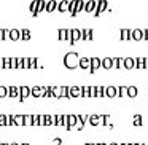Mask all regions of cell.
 Instances as JSON below:
<instances>
[{
  "label": "cell",
  "instance_id": "cell-1",
  "mask_svg": "<svg viewBox=\"0 0 148 145\" xmlns=\"http://www.w3.org/2000/svg\"><path fill=\"white\" fill-rule=\"evenodd\" d=\"M78 61H80V56L78 53H67L64 56V67L69 69V70H73V69L78 67Z\"/></svg>",
  "mask_w": 148,
  "mask_h": 145
},
{
  "label": "cell",
  "instance_id": "cell-2",
  "mask_svg": "<svg viewBox=\"0 0 148 145\" xmlns=\"http://www.w3.org/2000/svg\"><path fill=\"white\" fill-rule=\"evenodd\" d=\"M108 10V2L107 0H97V3H96V10H94V16L96 18H99L100 14L103 13V11H107Z\"/></svg>",
  "mask_w": 148,
  "mask_h": 145
},
{
  "label": "cell",
  "instance_id": "cell-3",
  "mask_svg": "<svg viewBox=\"0 0 148 145\" xmlns=\"http://www.w3.org/2000/svg\"><path fill=\"white\" fill-rule=\"evenodd\" d=\"M30 96L37 97V99H38V97H43L45 96V86H38V85H37V86H32L30 88Z\"/></svg>",
  "mask_w": 148,
  "mask_h": 145
},
{
  "label": "cell",
  "instance_id": "cell-4",
  "mask_svg": "<svg viewBox=\"0 0 148 145\" xmlns=\"http://www.w3.org/2000/svg\"><path fill=\"white\" fill-rule=\"evenodd\" d=\"M81 97V86H69V99Z\"/></svg>",
  "mask_w": 148,
  "mask_h": 145
},
{
  "label": "cell",
  "instance_id": "cell-5",
  "mask_svg": "<svg viewBox=\"0 0 148 145\" xmlns=\"http://www.w3.org/2000/svg\"><path fill=\"white\" fill-rule=\"evenodd\" d=\"M78 40H81V30L80 29H70V40H69L70 45L73 46Z\"/></svg>",
  "mask_w": 148,
  "mask_h": 145
},
{
  "label": "cell",
  "instance_id": "cell-6",
  "mask_svg": "<svg viewBox=\"0 0 148 145\" xmlns=\"http://www.w3.org/2000/svg\"><path fill=\"white\" fill-rule=\"evenodd\" d=\"M7 97H11V99H19V86H8L7 88Z\"/></svg>",
  "mask_w": 148,
  "mask_h": 145
},
{
  "label": "cell",
  "instance_id": "cell-7",
  "mask_svg": "<svg viewBox=\"0 0 148 145\" xmlns=\"http://www.w3.org/2000/svg\"><path fill=\"white\" fill-rule=\"evenodd\" d=\"M27 97H30V86H19V100H26Z\"/></svg>",
  "mask_w": 148,
  "mask_h": 145
},
{
  "label": "cell",
  "instance_id": "cell-8",
  "mask_svg": "<svg viewBox=\"0 0 148 145\" xmlns=\"http://www.w3.org/2000/svg\"><path fill=\"white\" fill-rule=\"evenodd\" d=\"M105 97H110V99L118 97V88L116 86H105Z\"/></svg>",
  "mask_w": 148,
  "mask_h": 145
},
{
  "label": "cell",
  "instance_id": "cell-9",
  "mask_svg": "<svg viewBox=\"0 0 148 145\" xmlns=\"http://www.w3.org/2000/svg\"><path fill=\"white\" fill-rule=\"evenodd\" d=\"M77 121H78V115H67V126H65V129H67V131L73 129L75 124H77Z\"/></svg>",
  "mask_w": 148,
  "mask_h": 145
},
{
  "label": "cell",
  "instance_id": "cell-10",
  "mask_svg": "<svg viewBox=\"0 0 148 145\" xmlns=\"http://www.w3.org/2000/svg\"><path fill=\"white\" fill-rule=\"evenodd\" d=\"M119 38L123 40V42H129V40H132V29H121L119 30Z\"/></svg>",
  "mask_w": 148,
  "mask_h": 145
},
{
  "label": "cell",
  "instance_id": "cell-11",
  "mask_svg": "<svg viewBox=\"0 0 148 145\" xmlns=\"http://www.w3.org/2000/svg\"><path fill=\"white\" fill-rule=\"evenodd\" d=\"M96 3H97V0H88V2H84L83 11H86V13H94V10H96Z\"/></svg>",
  "mask_w": 148,
  "mask_h": 145
},
{
  "label": "cell",
  "instance_id": "cell-12",
  "mask_svg": "<svg viewBox=\"0 0 148 145\" xmlns=\"http://www.w3.org/2000/svg\"><path fill=\"white\" fill-rule=\"evenodd\" d=\"M58 38L61 42H65V40H70V29H59L58 30Z\"/></svg>",
  "mask_w": 148,
  "mask_h": 145
},
{
  "label": "cell",
  "instance_id": "cell-13",
  "mask_svg": "<svg viewBox=\"0 0 148 145\" xmlns=\"http://www.w3.org/2000/svg\"><path fill=\"white\" fill-rule=\"evenodd\" d=\"M58 10V0H48L45 5V11H48V13H53V11Z\"/></svg>",
  "mask_w": 148,
  "mask_h": 145
},
{
  "label": "cell",
  "instance_id": "cell-14",
  "mask_svg": "<svg viewBox=\"0 0 148 145\" xmlns=\"http://www.w3.org/2000/svg\"><path fill=\"white\" fill-rule=\"evenodd\" d=\"M89 65H91V58H80V61H78V67L80 69L89 70Z\"/></svg>",
  "mask_w": 148,
  "mask_h": 145
},
{
  "label": "cell",
  "instance_id": "cell-15",
  "mask_svg": "<svg viewBox=\"0 0 148 145\" xmlns=\"http://www.w3.org/2000/svg\"><path fill=\"white\" fill-rule=\"evenodd\" d=\"M69 2L70 0H61V2H58V10L59 13H67L69 11Z\"/></svg>",
  "mask_w": 148,
  "mask_h": 145
},
{
  "label": "cell",
  "instance_id": "cell-16",
  "mask_svg": "<svg viewBox=\"0 0 148 145\" xmlns=\"http://www.w3.org/2000/svg\"><path fill=\"white\" fill-rule=\"evenodd\" d=\"M100 69V58H91V65H89V72L94 74V72Z\"/></svg>",
  "mask_w": 148,
  "mask_h": 145
},
{
  "label": "cell",
  "instance_id": "cell-17",
  "mask_svg": "<svg viewBox=\"0 0 148 145\" xmlns=\"http://www.w3.org/2000/svg\"><path fill=\"white\" fill-rule=\"evenodd\" d=\"M123 69L132 70L134 69V58H123Z\"/></svg>",
  "mask_w": 148,
  "mask_h": 145
},
{
  "label": "cell",
  "instance_id": "cell-18",
  "mask_svg": "<svg viewBox=\"0 0 148 145\" xmlns=\"http://www.w3.org/2000/svg\"><path fill=\"white\" fill-rule=\"evenodd\" d=\"M100 67L105 69V70H110V69H113L112 58H103V59H100Z\"/></svg>",
  "mask_w": 148,
  "mask_h": 145
},
{
  "label": "cell",
  "instance_id": "cell-19",
  "mask_svg": "<svg viewBox=\"0 0 148 145\" xmlns=\"http://www.w3.org/2000/svg\"><path fill=\"white\" fill-rule=\"evenodd\" d=\"M7 38H8V40H13V42H18V40H19V30H18V29H11V30H8Z\"/></svg>",
  "mask_w": 148,
  "mask_h": 145
},
{
  "label": "cell",
  "instance_id": "cell-20",
  "mask_svg": "<svg viewBox=\"0 0 148 145\" xmlns=\"http://www.w3.org/2000/svg\"><path fill=\"white\" fill-rule=\"evenodd\" d=\"M54 126H67V115H56V123Z\"/></svg>",
  "mask_w": 148,
  "mask_h": 145
},
{
  "label": "cell",
  "instance_id": "cell-21",
  "mask_svg": "<svg viewBox=\"0 0 148 145\" xmlns=\"http://www.w3.org/2000/svg\"><path fill=\"white\" fill-rule=\"evenodd\" d=\"M132 40H135V42L143 40V30L142 29H132Z\"/></svg>",
  "mask_w": 148,
  "mask_h": 145
},
{
  "label": "cell",
  "instance_id": "cell-22",
  "mask_svg": "<svg viewBox=\"0 0 148 145\" xmlns=\"http://www.w3.org/2000/svg\"><path fill=\"white\" fill-rule=\"evenodd\" d=\"M81 40H83V42L92 40V29H83L81 30Z\"/></svg>",
  "mask_w": 148,
  "mask_h": 145
},
{
  "label": "cell",
  "instance_id": "cell-23",
  "mask_svg": "<svg viewBox=\"0 0 148 145\" xmlns=\"http://www.w3.org/2000/svg\"><path fill=\"white\" fill-rule=\"evenodd\" d=\"M134 69L143 70L145 69V58H134Z\"/></svg>",
  "mask_w": 148,
  "mask_h": 145
},
{
  "label": "cell",
  "instance_id": "cell-24",
  "mask_svg": "<svg viewBox=\"0 0 148 145\" xmlns=\"http://www.w3.org/2000/svg\"><path fill=\"white\" fill-rule=\"evenodd\" d=\"M88 121H89L91 126H99L100 123H102V118H100V115H91L89 118H88Z\"/></svg>",
  "mask_w": 148,
  "mask_h": 145
},
{
  "label": "cell",
  "instance_id": "cell-25",
  "mask_svg": "<svg viewBox=\"0 0 148 145\" xmlns=\"http://www.w3.org/2000/svg\"><path fill=\"white\" fill-rule=\"evenodd\" d=\"M19 40H23V42H29L30 40V30L29 29L19 30Z\"/></svg>",
  "mask_w": 148,
  "mask_h": 145
},
{
  "label": "cell",
  "instance_id": "cell-26",
  "mask_svg": "<svg viewBox=\"0 0 148 145\" xmlns=\"http://www.w3.org/2000/svg\"><path fill=\"white\" fill-rule=\"evenodd\" d=\"M138 94V88L137 86H127V97H131V99H134V97H137Z\"/></svg>",
  "mask_w": 148,
  "mask_h": 145
},
{
  "label": "cell",
  "instance_id": "cell-27",
  "mask_svg": "<svg viewBox=\"0 0 148 145\" xmlns=\"http://www.w3.org/2000/svg\"><path fill=\"white\" fill-rule=\"evenodd\" d=\"M56 115H45V126H54Z\"/></svg>",
  "mask_w": 148,
  "mask_h": 145
},
{
  "label": "cell",
  "instance_id": "cell-28",
  "mask_svg": "<svg viewBox=\"0 0 148 145\" xmlns=\"http://www.w3.org/2000/svg\"><path fill=\"white\" fill-rule=\"evenodd\" d=\"M45 5H46V0H38V5H37V10H35V13H34V16H37V14L42 13V11H45Z\"/></svg>",
  "mask_w": 148,
  "mask_h": 145
},
{
  "label": "cell",
  "instance_id": "cell-29",
  "mask_svg": "<svg viewBox=\"0 0 148 145\" xmlns=\"http://www.w3.org/2000/svg\"><path fill=\"white\" fill-rule=\"evenodd\" d=\"M113 69H123V58H112Z\"/></svg>",
  "mask_w": 148,
  "mask_h": 145
},
{
  "label": "cell",
  "instance_id": "cell-30",
  "mask_svg": "<svg viewBox=\"0 0 148 145\" xmlns=\"http://www.w3.org/2000/svg\"><path fill=\"white\" fill-rule=\"evenodd\" d=\"M51 91H53V97H56V99H61V97H62L61 86H51Z\"/></svg>",
  "mask_w": 148,
  "mask_h": 145
},
{
  "label": "cell",
  "instance_id": "cell-31",
  "mask_svg": "<svg viewBox=\"0 0 148 145\" xmlns=\"http://www.w3.org/2000/svg\"><path fill=\"white\" fill-rule=\"evenodd\" d=\"M84 8V0H77V7H75V16H77L80 11H83Z\"/></svg>",
  "mask_w": 148,
  "mask_h": 145
},
{
  "label": "cell",
  "instance_id": "cell-32",
  "mask_svg": "<svg viewBox=\"0 0 148 145\" xmlns=\"http://www.w3.org/2000/svg\"><path fill=\"white\" fill-rule=\"evenodd\" d=\"M96 97H105V86H96Z\"/></svg>",
  "mask_w": 148,
  "mask_h": 145
},
{
  "label": "cell",
  "instance_id": "cell-33",
  "mask_svg": "<svg viewBox=\"0 0 148 145\" xmlns=\"http://www.w3.org/2000/svg\"><path fill=\"white\" fill-rule=\"evenodd\" d=\"M14 126H24V115H14Z\"/></svg>",
  "mask_w": 148,
  "mask_h": 145
},
{
  "label": "cell",
  "instance_id": "cell-34",
  "mask_svg": "<svg viewBox=\"0 0 148 145\" xmlns=\"http://www.w3.org/2000/svg\"><path fill=\"white\" fill-rule=\"evenodd\" d=\"M118 97H127V86L118 88Z\"/></svg>",
  "mask_w": 148,
  "mask_h": 145
},
{
  "label": "cell",
  "instance_id": "cell-35",
  "mask_svg": "<svg viewBox=\"0 0 148 145\" xmlns=\"http://www.w3.org/2000/svg\"><path fill=\"white\" fill-rule=\"evenodd\" d=\"M143 124V118H142V115H135L134 116V126H142Z\"/></svg>",
  "mask_w": 148,
  "mask_h": 145
},
{
  "label": "cell",
  "instance_id": "cell-36",
  "mask_svg": "<svg viewBox=\"0 0 148 145\" xmlns=\"http://www.w3.org/2000/svg\"><path fill=\"white\" fill-rule=\"evenodd\" d=\"M10 69L16 70L18 69V58H10Z\"/></svg>",
  "mask_w": 148,
  "mask_h": 145
},
{
  "label": "cell",
  "instance_id": "cell-37",
  "mask_svg": "<svg viewBox=\"0 0 148 145\" xmlns=\"http://www.w3.org/2000/svg\"><path fill=\"white\" fill-rule=\"evenodd\" d=\"M81 97H89V86H81Z\"/></svg>",
  "mask_w": 148,
  "mask_h": 145
},
{
  "label": "cell",
  "instance_id": "cell-38",
  "mask_svg": "<svg viewBox=\"0 0 148 145\" xmlns=\"http://www.w3.org/2000/svg\"><path fill=\"white\" fill-rule=\"evenodd\" d=\"M24 126H32V115H24Z\"/></svg>",
  "mask_w": 148,
  "mask_h": 145
},
{
  "label": "cell",
  "instance_id": "cell-39",
  "mask_svg": "<svg viewBox=\"0 0 148 145\" xmlns=\"http://www.w3.org/2000/svg\"><path fill=\"white\" fill-rule=\"evenodd\" d=\"M29 69H38V59H37V58H30V67Z\"/></svg>",
  "mask_w": 148,
  "mask_h": 145
},
{
  "label": "cell",
  "instance_id": "cell-40",
  "mask_svg": "<svg viewBox=\"0 0 148 145\" xmlns=\"http://www.w3.org/2000/svg\"><path fill=\"white\" fill-rule=\"evenodd\" d=\"M37 5H38V0H34L32 3H30V7H29V10H30V13H32V16H34V13H35V10H37Z\"/></svg>",
  "mask_w": 148,
  "mask_h": 145
},
{
  "label": "cell",
  "instance_id": "cell-41",
  "mask_svg": "<svg viewBox=\"0 0 148 145\" xmlns=\"http://www.w3.org/2000/svg\"><path fill=\"white\" fill-rule=\"evenodd\" d=\"M7 126H14V115H7Z\"/></svg>",
  "mask_w": 148,
  "mask_h": 145
},
{
  "label": "cell",
  "instance_id": "cell-42",
  "mask_svg": "<svg viewBox=\"0 0 148 145\" xmlns=\"http://www.w3.org/2000/svg\"><path fill=\"white\" fill-rule=\"evenodd\" d=\"M3 97H7V86L0 85V99H3Z\"/></svg>",
  "mask_w": 148,
  "mask_h": 145
},
{
  "label": "cell",
  "instance_id": "cell-43",
  "mask_svg": "<svg viewBox=\"0 0 148 145\" xmlns=\"http://www.w3.org/2000/svg\"><path fill=\"white\" fill-rule=\"evenodd\" d=\"M30 67V58H23V69Z\"/></svg>",
  "mask_w": 148,
  "mask_h": 145
},
{
  "label": "cell",
  "instance_id": "cell-44",
  "mask_svg": "<svg viewBox=\"0 0 148 145\" xmlns=\"http://www.w3.org/2000/svg\"><path fill=\"white\" fill-rule=\"evenodd\" d=\"M61 94H62V97L69 99V86H61Z\"/></svg>",
  "mask_w": 148,
  "mask_h": 145
},
{
  "label": "cell",
  "instance_id": "cell-45",
  "mask_svg": "<svg viewBox=\"0 0 148 145\" xmlns=\"http://www.w3.org/2000/svg\"><path fill=\"white\" fill-rule=\"evenodd\" d=\"M83 128H84V123L78 120V121H77V124H75V129H77V131H81Z\"/></svg>",
  "mask_w": 148,
  "mask_h": 145
},
{
  "label": "cell",
  "instance_id": "cell-46",
  "mask_svg": "<svg viewBox=\"0 0 148 145\" xmlns=\"http://www.w3.org/2000/svg\"><path fill=\"white\" fill-rule=\"evenodd\" d=\"M0 126H7V115H0Z\"/></svg>",
  "mask_w": 148,
  "mask_h": 145
},
{
  "label": "cell",
  "instance_id": "cell-47",
  "mask_svg": "<svg viewBox=\"0 0 148 145\" xmlns=\"http://www.w3.org/2000/svg\"><path fill=\"white\" fill-rule=\"evenodd\" d=\"M3 69H10V58H3Z\"/></svg>",
  "mask_w": 148,
  "mask_h": 145
},
{
  "label": "cell",
  "instance_id": "cell-48",
  "mask_svg": "<svg viewBox=\"0 0 148 145\" xmlns=\"http://www.w3.org/2000/svg\"><path fill=\"white\" fill-rule=\"evenodd\" d=\"M89 97H96V86H89Z\"/></svg>",
  "mask_w": 148,
  "mask_h": 145
},
{
  "label": "cell",
  "instance_id": "cell-49",
  "mask_svg": "<svg viewBox=\"0 0 148 145\" xmlns=\"http://www.w3.org/2000/svg\"><path fill=\"white\" fill-rule=\"evenodd\" d=\"M88 118H89L88 115H78V120H80V121H83V123H86Z\"/></svg>",
  "mask_w": 148,
  "mask_h": 145
},
{
  "label": "cell",
  "instance_id": "cell-50",
  "mask_svg": "<svg viewBox=\"0 0 148 145\" xmlns=\"http://www.w3.org/2000/svg\"><path fill=\"white\" fill-rule=\"evenodd\" d=\"M53 144L54 145H62L64 142H62V139H53Z\"/></svg>",
  "mask_w": 148,
  "mask_h": 145
},
{
  "label": "cell",
  "instance_id": "cell-51",
  "mask_svg": "<svg viewBox=\"0 0 148 145\" xmlns=\"http://www.w3.org/2000/svg\"><path fill=\"white\" fill-rule=\"evenodd\" d=\"M18 69H23V58H18Z\"/></svg>",
  "mask_w": 148,
  "mask_h": 145
},
{
  "label": "cell",
  "instance_id": "cell-52",
  "mask_svg": "<svg viewBox=\"0 0 148 145\" xmlns=\"http://www.w3.org/2000/svg\"><path fill=\"white\" fill-rule=\"evenodd\" d=\"M143 40H147V42H148V29L143 30Z\"/></svg>",
  "mask_w": 148,
  "mask_h": 145
},
{
  "label": "cell",
  "instance_id": "cell-53",
  "mask_svg": "<svg viewBox=\"0 0 148 145\" xmlns=\"http://www.w3.org/2000/svg\"><path fill=\"white\" fill-rule=\"evenodd\" d=\"M0 69H3V58H0Z\"/></svg>",
  "mask_w": 148,
  "mask_h": 145
},
{
  "label": "cell",
  "instance_id": "cell-54",
  "mask_svg": "<svg viewBox=\"0 0 148 145\" xmlns=\"http://www.w3.org/2000/svg\"><path fill=\"white\" fill-rule=\"evenodd\" d=\"M145 69H148V58H145Z\"/></svg>",
  "mask_w": 148,
  "mask_h": 145
},
{
  "label": "cell",
  "instance_id": "cell-55",
  "mask_svg": "<svg viewBox=\"0 0 148 145\" xmlns=\"http://www.w3.org/2000/svg\"><path fill=\"white\" fill-rule=\"evenodd\" d=\"M8 145H19V144H16V142H13V144H8Z\"/></svg>",
  "mask_w": 148,
  "mask_h": 145
},
{
  "label": "cell",
  "instance_id": "cell-56",
  "mask_svg": "<svg viewBox=\"0 0 148 145\" xmlns=\"http://www.w3.org/2000/svg\"><path fill=\"white\" fill-rule=\"evenodd\" d=\"M96 145H108V144H96Z\"/></svg>",
  "mask_w": 148,
  "mask_h": 145
},
{
  "label": "cell",
  "instance_id": "cell-57",
  "mask_svg": "<svg viewBox=\"0 0 148 145\" xmlns=\"http://www.w3.org/2000/svg\"><path fill=\"white\" fill-rule=\"evenodd\" d=\"M129 145H142V144H129Z\"/></svg>",
  "mask_w": 148,
  "mask_h": 145
},
{
  "label": "cell",
  "instance_id": "cell-58",
  "mask_svg": "<svg viewBox=\"0 0 148 145\" xmlns=\"http://www.w3.org/2000/svg\"><path fill=\"white\" fill-rule=\"evenodd\" d=\"M19 145H30V144H19Z\"/></svg>",
  "mask_w": 148,
  "mask_h": 145
},
{
  "label": "cell",
  "instance_id": "cell-59",
  "mask_svg": "<svg viewBox=\"0 0 148 145\" xmlns=\"http://www.w3.org/2000/svg\"><path fill=\"white\" fill-rule=\"evenodd\" d=\"M108 145H119V144H108Z\"/></svg>",
  "mask_w": 148,
  "mask_h": 145
},
{
  "label": "cell",
  "instance_id": "cell-60",
  "mask_svg": "<svg viewBox=\"0 0 148 145\" xmlns=\"http://www.w3.org/2000/svg\"><path fill=\"white\" fill-rule=\"evenodd\" d=\"M119 145H129V144H119Z\"/></svg>",
  "mask_w": 148,
  "mask_h": 145
},
{
  "label": "cell",
  "instance_id": "cell-61",
  "mask_svg": "<svg viewBox=\"0 0 148 145\" xmlns=\"http://www.w3.org/2000/svg\"><path fill=\"white\" fill-rule=\"evenodd\" d=\"M86 145H96V144H86Z\"/></svg>",
  "mask_w": 148,
  "mask_h": 145
},
{
  "label": "cell",
  "instance_id": "cell-62",
  "mask_svg": "<svg viewBox=\"0 0 148 145\" xmlns=\"http://www.w3.org/2000/svg\"><path fill=\"white\" fill-rule=\"evenodd\" d=\"M142 145H148V144H142Z\"/></svg>",
  "mask_w": 148,
  "mask_h": 145
},
{
  "label": "cell",
  "instance_id": "cell-63",
  "mask_svg": "<svg viewBox=\"0 0 148 145\" xmlns=\"http://www.w3.org/2000/svg\"><path fill=\"white\" fill-rule=\"evenodd\" d=\"M0 145H5V144H0Z\"/></svg>",
  "mask_w": 148,
  "mask_h": 145
}]
</instances>
